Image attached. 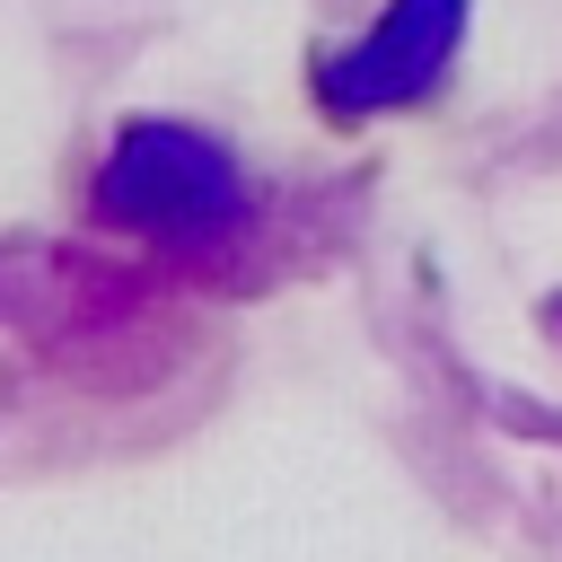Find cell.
Returning <instances> with one entry per match:
<instances>
[{"label":"cell","mask_w":562,"mask_h":562,"mask_svg":"<svg viewBox=\"0 0 562 562\" xmlns=\"http://www.w3.org/2000/svg\"><path fill=\"white\" fill-rule=\"evenodd\" d=\"M97 211L123 228H149V237H211L246 211V193H237V167L220 140L176 132V123H132L97 176Z\"/></svg>","instance_id":"1"},{"label":"cell","mask_w":562,"mask_h":562,"mask_svg":"<svg viewBox=\"0 0 562 562\" xmlns=\"http://www.w3.org/2000/svg\"><path fill=\"white\" fill-rule=\"evenodd\" d=\"M465 35V0H395L360 44H342L325 61V114H386L439 88V70L457 61Z\"/></svg>","instance_id":"2"}]
</instances>
